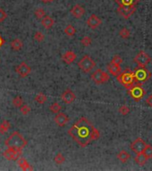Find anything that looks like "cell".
Returning a JSON list of instances; mask_svg holds the SVG:
<instances>
[{"mask_svg": "<svg viewBox=\"0 0 152 171\" xmlns=\"http://www.w3.org/2000/svg\"><path fill=\"white\" fill-rule=\"evenodd\" d=\"M68 134L78 145L83 148L100 137L99 131L85 117H82L71 126Z\"/></svg>", "mask_w": 152, "mask_h": 171, "instance_id": "obj_1", "label": "cell"}, {"mask_svg": "<svg viewBox=\"0 0 152 171\" xmlns=\"http://www.w3.org/2000/svg\"><path fill=\"white\" fill-rule=\"evenodd\" d=\"M5 145L12 149L23 150L27 145V140L19 132L15 131L5 141Z\"/></svg>", "mask_w": 152, "mask_h": 171, "instance_id": "obj_2", "label": "cell"}, {"mask_svg": "<svg viewBox=\"0 0 152 171\" xmlns=\"http://www.w3.org/2000/svg\"><path fill=\"white\" fill-rule=\"evenodd\" d=\"M116 78H117V81L121 85L124 86L127 89L136 83L135 77H134V71H130V70H125L124 72H121L120 75H118Z\"/></svg>", "mask_w": 152, "mask_h": 171, "instance_id": "obj_3", "label": "cell"}, {"mask_svg": "<svg viewBox=\"0 0 152 171\" xmlns=\"http://www.w3.org/2000/svg\"><path fill=\"white\" fill-rule=\"evenodd\" d=\"M127 90H128L127 91L128 95L133 98L135 102L140 101L142 98L144 97V95H145L146 94V91L141 86V83H139V82L135 83L131 87H129Z\"/></svg>", "mask_w": 152, "mask_h": 171, "instance_id": "obj_4", "label": "cell"}, {"mask_svg": "<svg viewBox=\"0 0 152 171\" xmlns=\"http://www.w3.org/2000/svg\"><path fill=\"white\" fill-rule=\"evenodd\" d=\"M78 67L80 70H82L83 72L88 73L92 71V69L96 66V62L89 55H84L83 58L78 61L77 63Z\"/></svg>", "mask_w": 152, "mask_h": 171, "instance_id": "obj_5", "label": "cell"}, {"mask_svg": "<svg viewBox=\"0 0 152 171\" xmlns=\"http://www.w3.org/2000/svg\"><path fill=\"white\" fill-rule=\"evenodd\" d=\"M134 77L136 83H144L151 78V72L146 67H138L134 71Z\"/></svg>", "mask_w": 152, "mask_h": 171, "instance_id": "obj_6", "label": "cell"}, {"mask_svg": "<svg viewBox=\"0 0 152 171\" xmlns=\"http://www.w3.org/2000/svg\"><path fill=\"white\" fill-rule=\"evenodd\" d=\"M90 78H91L92 81L97 85H101V84H104L109 80L108 74L105 71H103L101 69L96 70L95 71L91 74Z\"/></svg>", "mask_w": 152, "mask_h": 171, "instance_id": "obj_7", "label": "cell"}, {"mask_svg": "<svg viewBox=\"0 0 152 171\" xmlns=\"http://www.w3.org/2000/svg\"><path fill=\"white\" fill-rule=\"evenodd\" d=\"M150 61H151L150 56L144 51H140L139 54L134 57V61L135 63H137L138 67H146V65H148Z\"/></svg>", "mask_w": 152, "mask_h": 171, "instance_id": "obj_8", "label": "cell"}, {"mask_svg": "<svg viewBox=\"0 0 152 171\" xmlns=\"http://www.w3.org/2000/svg\"><path fill=\"white\" fill-rule=\"evenodd\" d=\"M117 13L122 16L123 18L128 19L130 18L133 13L136 11V6H118L117 8Z\"/></svg>", "mask_w": 152, "mask_h": 171, "instance_id": "obj_9", "label": "cell"}, {"mask_svg": "<svg viewBox=\"0 0 152 171\" xmlns=\"http://www.w3.org/2000/svg\"><path fill=\"white\" fill-rule=\"evenodd\" d=\"M146 144H146L145 141L143 140L142 138H140V137H138V138H136V139L131 144V150H132L135 154L143 153Z\"/></svg>", "mask_w": 152, "mask_h": 171, "instance_id": "obj_10", "label": "cell"}, {"mask_svg": "<svg viewBox=\"0 0 152 171\" xmlns=\"http://www.w3.org/2000/svg\"><path fill=\"white\" fill-rule=\"evenodd\" d=\"M22 150H16V149H12L8 148L3 153V156L7 159V160H17L21 158L22 155Z\"/></svg>", "mask_w": 152, "mask_h": 171, "instance_id": "obj_11", "label": "cell"}, {"mask_svg": "<svg viewBox=\"0 0 152 171\" xmlns=\"http://www.w3.org/2000/svg\"><path fill=\"white\" fill-rule=\"evenodd\" d=\"M15 71L19 75L21 78H25L27 76H29L30 73L32 72V68L30 67L26 62L23 61L21 62L19 65H17L15 67Z\"/></svg>", "mask_w": 152, "mask_h": 171, "instance_id": "obj_12", "label": "cell"}, {"mask_svg": "<svg viewBox=\"0 0 152 171\" xmlns=\"http://www.w3.org/2000/svg\"><path fill=\"white\" fill-rule=\"evenodd\" d=\"M76 99L75 94L70 89H66L65 91L63 92V94L61 95V100L63 101V104H73Z\"/></svg>", "mask_w": 152, "mask_h": 171, "instance_id": "obj_13", "label": "cell"}, {"mask_svg": "<svg viewBox=\"0 0 152 171\" xmlns=\"http://www.w3.org/2000/svg\"><path fill=\"white\" fill-rule=\"evenodd\" d=\"M101 19L99 18L96 14H91L87 20V25L92 30H95L97 28H99L101 25Z\"/></svg>", "mask_w": 152, "mask_h": 171, "instance_id": "obj_14", "label": "cell"}, {"mask_svg": "<svg viewBox=\"0 0 152 171\" xmlns=\"http://www.w3.org/2000/svg\"><path fill=\"white\" fill-rule=\"evenodd\" d=\"M55 122L57 124L58 127H63L65 126L67 123L69 122V117L67 116L65 113L63 112H58L57 113V115L54 119Z\"/></svg>", "mask_w": 152, "mask_h": 171, "instance_id": "obj_15", "label": "cell"}, {"mask_svg": "<svg viewBox=\"0 0 152 171\" xmlns=\"http://www.w3.org/2000/svg\"><path fill=\"white\" fill-rule=\"evenodd\" d=\"M71 13L74 18L81 19L83 18V15L85 14V9L83 8V6L80 5H75L71 9Z\"/></svg>", "mask_w": 152, "mask_h": 171, "instance_id": "obj_16", "label": "cell"}, {"mask_svg": "<svg viewBox=\"0 0 152 171\" xmlns=\"http://www.w3.org/2000/svg\"><path fill=\"white\" fill-rule=\"evenodd\" d=\"M77 58V55L73 51H67L65 52L62 56V60L63 62H65L66 64H72L73 61H75Z\"/></svg>", "mask_w": 152, "mask_h": 171, "instance_id": "obj_17", "label": "cell"}, {"mask_svg": "<svg viewBox=\"0 0 152 171\" xmlns=\"http://www.w3.org/2000/svg\"><path fill=\"white\" fill-rule=\"evenodd\" d=\"M108 72L111 74L112 76H114V77H117L122 72L120 65H116V64H114L112 62H110V63L108 64Z\"/></svg>", "mask_w": 152, "mask_h": 171, "instance_id": "obj_18", "label": "cell"}, {"mask_svg": "<svg viewBox=\"0 0 152 171\" xmlns=\"http://www.w3.org/2000/svg\"><path fill=\"white\" fill-rule=\"evenodd\" d=\"M41 24L42 26L46 28L47 30H49L51 29L54 24H55V21H54V19L50 17V16H48V15H46L44 18L41 20Z\"/></svg>", "mask_w": 152, "mask_h": 171, "instance_id": "obj_19", "label": "cell"}, {"mask_svg": "<svg viewBox=\"0 0 152 171\" xmlns=\"http://www.w3.org/2000/svg\"><path fill=\"white\" fill-rule=\"evenodd\" d=\"M139 0H114L118 6H137Z\"/></svg>", "mask_w": 152, "mask_h": 171, "instance_id": "obj_20", "label": "cell"}, {"mask_svg": "<svg viewBox=\"0 0 152 171\" xmlns=\"http://www.w3.org/2000/svg\"><path fill=\"white\" fill-rule=\"evenodd\" d=\"M17 164L23 170H33V168L24 158H20L17 159Z\"/></svg>", "mask_w": 152, "mask_h": 171, "instance_id": "obj_21", "label": "cell"}, {"mask_svg": "<svg viewBox=\"0 0 152 171\" xmlns=\"http://www.w3.org/2000/svg\"><path fill=\"white\" fill-rule=\"evenodd\" d=\"M148 160H149V159L146 157V155L143 153L136 154V156H135V158H134V161L139 166L145 165L146 162H147Z\"/></svg>", "mask_w": 152, "mask_h": 171, "instance_id": "obj_22", "label": "cell"}, {"mask_svg": "<svg viewBox=\"0 0 152 171\" xmlns=\"http://www.w3.org/2000/svg\"><path fill=\"white\" fill-rule=\"evenodd\" d=\"M130 158H131L130 153H128L126 151H124V150L121 151L120 153L117 154V159H119L122 163H126Z\"/></svg>", "mask_w": 152, "mask_h": 171, "instance_id": "obj_23", "label": "cell"}, {"mask_svg": "<svg viewBox=\"0 0 152 171\" xmlns=\"http://www.w3.org/2000/svg\"><path fill=\"white\" fill-rule=\"evenodd\" d=\"M23 41L21 39H19V38H15L14 40H13L12 42L10 43L11 48L14 50V51H19V50H21V49L23 48Z\"/></svg>", "mask_w": 152, "mask_h": 171, "instance_id": "obj_24", "label": "cell"}, {"mask_svg": "<svg viewBox=\"0 0 152 171\" xmlns=\"http://www.w3.org/2000/svg\"><path fill=\"white\" fill-rule=\"evenodd\" d=\"M76 29L75 27H73V25H67L65 27V29L63 30L64 34H66L68 37H73L76 34Z\"/></svg>", "mask_w": 152, "mask_h": 171, "instance_id": "obj_25", "label": "cell"}, {"mask_svg": "<svg viewBox=\"0 0 152 171\" xmlns=\"http://www.w3.org/2000/svg\"><path fill=\"white\" fill-rule=\"evenodd\" d=\"M10 127H11V125H10V123L9 121H7V120H3L1 124H0V134H5V133H7V131L10 129Z\"/></svg>", "mask_w": 152, "mask_h": 171, "instance_id": "obj_26", "label": "cell"}, {"mask_svg": "<svg viewBox=\"0 0 152 171\" xmlns=\"http://www.w3.org/2000/svg\"><path fill=\"white\" fill-rule=\"evenodd\" d=\"M47 100H48V97L43 93H38L35 96V101L39 104H44L47 102Z\"/></svg>", "mask_w": 152, "mask_h": 171, "instance_id": "obj_27", "label": "cell"}, {"mask_svg": "<svg viewBox=\"0 0 152 171\" xmlns=\"http://www.w3.org/2000/svg\"><path fill=\"white\" fill-rule=\"evenodd\" d=\"M61 110H62V106L58 104V103H54V104H52L49 106V110H50L51 112L56 113V114L58 113V112H60Z\"/></svg>", "mask_w": 152, "mask_h": 171, "instance_id": "obj_28", "label": "cell"}, {"mask_svg": "<svg viewBox=\"0 0 152 171\" xmlns=\"http://www.w3.org/2000/svg\"><path fill=\"white\" fill-rule=\"evenodd\" d=\"M34 15L38 20H42L46 16V12L42 8H38L34 11Z\"/></svg>", "mask_w": 152, "mask_h": 171, "instance_id": "obj_29", "label": "cell"}, {"mask_svg": "<svg viewBox=\"0 0 152 171\" xmlns=\"http://www.w3.org/2000/svg\"><path fill=\"white\" fill-rule=\"evenodd\" d=\"M12 103H13V105L14 107L20 108V107L23 104V98L21 97V96L17 95V96H15V97L13 98Z\"/></svg>", "mask_w": 152, "mask_h": 171, "instance_id": "obj_30", "label": "cell"}, {"mask_svg": "<svg viewBox=\"0 0 152 171\" xmlns=\"http://www.w3.org/2000/svg\"><path fill=\"white\" fill-rule=\"evenodd\" d=\"M119 36L124 39H126L131 36V32L127 28H122L119 31Z\"/></svg>", "mask_w": 152, "mask_h": 171, "instance_id": "obj_31", "label": "cell"}, {"mask_svg": "<svg viewBox=\"0 0 152 171\" xmlns=\"http://www.w3.org/2000/svg\"><path fill=\"white\" fill-rule=\"evenodd\" d=\"M54 161L58 164V165H60V164H63V162L65 161V158H64V156H63V154L61 153H58L55 156V158H54Z\"/></svg>", "mask_w": 152, "mask_h": 171, "instance_id": "obj_32", "label": "cell"}, {"mask_svg": "<svg viewBox=\"0 0 152 171\" xmlns=\"http://www.w3.org/2000/svg\"><path fill=\"white\" fill-rule=\"evenodd\" d=\"M143 153L146 155V157L148 159H151L152 158V145L150 144H146L145 148H144V151Z\"/></svg>", "mask_w": 152, "mask_h": 171, "instance_id": "obj_33", "label": "cell"}, {"mask_svg": "<svg viewBox=\"0 0 152 171\" xmlns=\"http://www.w3.org/2000/svg\"><path fill=\"white\" fill-rule=\"evenodd\" d=\"M91 42H92V40H91V38H90L89 36H84V37L82 38V40H81L82 45H83V46H85V47L89 46L91 45Z\"/></svg>", "mask_w": 152, "mask_h": 171, "instance_id": "obj_34", "label": "cell"}, {"mask_svg": "<svg viewBox=\"0 0 152 171\" xmlns=\"http://www.w3.org/2000/svg\"><path fill=\"white\" fill-rule=\"evenodd\" d=\"M20 111L23 114V115H28L31 112V107L28 104H23L20 107Z\"/></svg>", "mask_w": 152, "mask_h": 171, "instance_id": "obj_35", "label": "cell"}, {"mask_svg": "<svg viewBox=\"0 0 152 171\" xmlns=\"http://www.w3.org/2000/svg\"><path fill=\"white\" fill-rule=\"evenodd\" d=\"M34 39L37 41V42H42V41H44L45 39V36L44 34L42 33V32H40V31H37V32H35V34H34Z\"/></svg>", "mask_w": 152, "mask_h": 171, "instance_id": "obj_36", "label": "cell"}, {"mask_svg": "<svg viewBox=\"0 0 152 171\" xmlns=\"http://www.w3.org/2000/svg\"><path fill=\"white\" fill-rule=\"evenodd\" d=\"M119 113H120L121 115H123V116H126L127 114L130 112V108L127 106V105H122L120 108H119Z\"/></svg>", "mask_w": 152, "mask_h": 171, "instance_id": "obj_37", "label": "cell"}, {"mask_svg": "<svg viewBox=\"0 0 152 171\" xmlns=\"http://www.w3.org/2000/svg\"><path fill=\"white\" fill-rule=\"evenodd\" d=\"M111 62L114 63V64H116V65H121V64L123 63V58L121 57L120 55H115L114 57L112 58Z\"/></svg>", "mask_w": 152, "mask_h": 171, "instance_id": "obj_38", "label": "cell"}, {"mask_svg": "<svg viewBox=\"0 0 152 171\" xmlns=\"http://www.w3.org/2000/svg\"><path fill=\"white\" fill-rule=\"evenodd\" d=\"M7 17V12H5L2 8H0V22H3V21H5Z\"/></svg>", "mask_w": 152, "mask_h": 171, "instance_id": "obj_39", "label": "cell"}, {"mask_svg": "<svg viewBox=\"0 0 152 171\" xmlns=\"http://www.w3.org/2000/svg\"><path fill=\"white\" fill-rule=\"evenodd\" d=\"M145 102L148 106H149V107H151L152 108V95H149L148 97L146 98Z\"/></svg>", "mask_w": 152, "mask_h": 171, "instance_id": "obj_40", "label": "cell"}, {"mask_svg": "<svg viewBox=\"0 0 152 171\" xmlns=\"http://www.w3.org/2000/svg\"><path fill=\"white\" fill-rule=\"evenodd\" d=\"M3 43H4V40H3V38L0 37V47L2 46V45H3Z\"/></svg>", "mask_w": 152, "mask_h": 171, "instance_id": "obj_41", "label": "cell"}, {"mask_svg": "<svg viewBox=\"0 0 152 171\" xmlns=\"http://www.w3.org/2000/svg\"><path fill=\"white\" fill-rule=\"evenodd\" d=\"M43 3H48V2H52V1H54V0H41Z\"/></svg>", "mask_w": 152, "mask_h": 171, "instance_id": "obj_42", "label": "cell"}]
</instances>
